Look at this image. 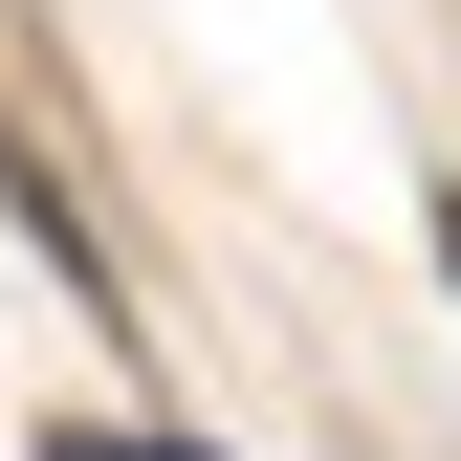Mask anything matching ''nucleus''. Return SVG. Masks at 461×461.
Returning a JSON list of instances; mask_svg holds the SVG:
<instances>
[{"instance_id":"nucleus-1","label":"nucleus","mask_w":461,"mask_h":461,"mask_svg":"<svg viewBox=\"0 0 461 461\" xmlns=\"http://www.w3.org/2000/svg\"><path fill=\"white\" fill-rule=\"evenodd\" d=\"M439 285H461V220H439Z\"/></svg>"}]
</instances>
